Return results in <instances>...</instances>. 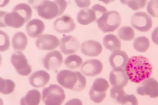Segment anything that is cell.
Here are the masks:
<instances>
[{
    "label": "cell",
    "instance_id": "1",
    "mask_svg": "<svg viewBox=\"0 0 158 105\" xmlns=\"http://www.w3.org/2000/svg\"><path fill=\"white\" fill-rule=\"evenodd\" d=\"M152 70L149 60L142 56H133L129 59L125 68L129 80L136 83L149 78Z\"/></svg>",
    "mask_w": 158,
    "mask_h": 105
},
{
    "label": "cell",
    "instance_id": "2",
    "mask_svg": "<svg viewBox=\"0 0 158 105\" xmlns=\"http://www.w3.org/2000/svg\"><path fill=\"white\" fill-rule=\"evenodd\" d=\"M58 83L64 87L71 91H81L85 88L86 78L77 71L68 70L61 71L57 75Z\"/></svg>",
    "mask_w": 158,
    "mask_h": 105
},
{
    "label": "cell",
    "instance_id": "3",
    "mask_svg": "<svg viewBox=\"0 0 158 105\" xmlns=\"http://www.w3.org/2000/svg\"><path fill=\"white\" fill-rule=\"evenodd\" d=\"M68 3L64 0L43 1L35 6L39 16L46 19H52L60 16L67 8Z\"/></svg>",
    "mask_w": 158,
    "mask_h": 105
},
{
    "label": "cell",
    "instance_id": "4",
    "mask_svg": "<svg viewBox=\"0 0 158 105\" xmlns=\"http://www.w3.org/2000/svg\"><path fill=\"white\" fill-rule=\"evenodd\" d=\"M122 18L116 11H108L96 21L98 27L104 33L114 32L120 25Z\"/></svg>",
    "mask_w": 158,
    "mask_h": 105
},
{
    "label": "cell",
    "instance_id": "5",
    "mask_svg": "<svg viewBox=\"0 0 158 105\" xmlns=\"http://www.w3.org/2000/svg\"><path fill=\"white\" fill-rule=\"evenodd\" d=\"M64 91L57 84H51L42 91V99L45 105H62L65 99Z\"/></svg>",
    "mask_w": 158,
    "mask_h": 105
},
{
    "label": "cell",
    "instance_id": "6",
    "mask_svg": "<svg viewBox=\"0 0 158 105\" xmlns=\"http://www.w3.org/2000/svg\"><path fill=\"white\" fill-rule=\"evenodd\" d=\"M108 82L103 78H98L93 82L89 95L90 99L95 103H100L105 99L106 92L109 88Z\"/></svg>",
    "mask_w": 158,
    "mask_h": 105
},
{
    "label": "cell",
    "instance_id": "7",
    "mask_svg": "<svg viewBox=\"0 0 158 105\" xmlns=\"http://www.w3.org/2000/svg\"><path fill=\"white\" fill-rule=\"evenodd\" d=\"M11 62L18 73L22 76H27L32 72L31 66L22 52L17 51L12 54Z\"/></svg>",
    "mask_w": 158,
    "mask_h": 105
},
{
    "label": "cell",
    "instance_id": "8",
    "mask_svg": "<svg viewBox=\"0 0 158 105\" xmlns=\"http://www.w3.org/2000/svg\"><path fill=\"white\" fill-rule=\"evenodd\" d=\"M131 25L135 29L140 32H146L151 29L152 20L151 17L147 13L137 12L131 17Z\"/></svg>",
    "mask_w": 158,
    "mask_h": 105
},
{
    "label": "cell",
    "instance_id": "9",
    "mask_svg": "<svg viewBox=\"0 0 158 105\" xmlns=\"http://www.w3.org/2000/svg\"><path fill=\"white\" fill-rule=\"evenodd\" d=\"M26 20L16 11H1V27H11L19 29L23 26Z\"/></svg>",
    "mask_w": 158,
    "mask_h": 105
},
{
    "label": "cell",
    "instance_id": "10",
    "mask_svg": "<svg viewBox=\"0 0 158 105\" xmlns=\"http://www.w3.org/2000/svg\"><path fill=\"white\" fill-rule=\"evenodd\" d=\"M136 91L140 95L156 98L158 97V82L154 78L146 79L142 81L141 85L137 88Z\"/></svg>",
    "mask_w": 158,
    "mask_h": 105
},
{
    "label": "cell",
    "instance_id": "11",
    "mask_svg": "<svg viewBox=\"0 0 158 105\" xmlns=\"http://www.w3.org/2000/svg\"><path fill=\"white\" fill-rule=\"evenodd\" d=\"M63 60V55L60 51H50L45 56L43 64L46 70L48 71L55 70L62 65Z\"/></svg>",
    "mask_w": 158,
    "mask_h": 105
},
{
    "label": "cell",
    "instance_id": "12",
    "mask_svg": "<svg viewBox=\"0 0 158 105\" xmlns=\"http://www.w3.org/2000/svg\"><path fill=\"white\" fill-rule=\"evenodd\" d=\"M60 43L57 37L50 34H43L35 42L37 47L42 50H53L58 47Z\"/></svg>",
    "mask_w": 158,
    "mask_h": 105
},
{
    "label": "cell",
    "instance_id": "13",
    "mask_svg": "<svg viewBox=\"0 0 158 105\" xmlns=\"http://www.w3.org/2000/svg\"><path fill=\"white\" fill-rule=\"evenodd\" d=\"M53 27L57 32L65 34L73 31L76 29V24L72 18L64 15L55 20Z\"/></svg>",
    "mask_w": 158,
    "mask_h": 105
},
{
    "label": "cell",
    "instance_id": "14",
    "mask_svg": "<svg viewBox=\"0 0 158 105\" xmlns=\"http://www.w3.org/2000/svg\"><path fill=\"white\" fill-rule=\"evenodd\" d=\"M103 66L100 61L92 59L84 62L81 67V71L87 76H94L99 75L102 71Z\"/></svg>",
    "mask_w": 158,
    "mask_h": 105
},
{
    "label": "cell",
    "instance_id": "15",
    "mask_svg": "<svg viewBox=\"0 0 158 105\" xmlns=\"http://www.w3.org/2000/svg\"><path fill=\"white\" fill-rule=\"evenodd\" d=\"M60 42L61 52L66 55L77 52L80 48V43L77 38L73 36H65L61 38Z\"/></svg>",
    "mask_w": 158,
    "mask_h": 105
},
{
    "label": "cell",
    "instance_id": "16",
    "mask_svg": "<svg viewBox=\"0 0 158 105\" xmlns=\"http://www.w3.org/2000/svg\"><path fill=\"white\" fill-rule=\"evenodd\" d=\"M109 81L113 87L123 88L129 82L125 70L122 68H114L109 74Z\"/></svg>",
    "mask_w": 158,
    "mask_h": 105
},
{
    "label": "cell",
    "instance_id": "17",
    "mask_svg": "<svg viewBox=\"0 0 158 105\" xmlns=\"http://www.w3.org/2000/svg\"><path fill=\"white\" fill-rule=\"evenodd\" d=\"M103 47L101 43L98 41L90 40L85 41L81 45V52L90 57H95L102 52Z\"/></svg>",
    "mask_w": 158,
    "mask_h": 105
},
{
    "label": "cell",
    "instance_id": "18",
    "mask_svg": "<svg viewBox=\"0 0 158 105\" xmlns=\"http://www.w3.org/2000/svg\"><path fill=\"white\" fill-rule=\"evenodd\" d=\"M129 57L126 52L118 50L111 53L109 58V62L113 69L126 67L129 60Z\"/></svg>",
    "mask_w": 158,
    "mask_h": 105
},
{
    "label": "cell",
    "instance_id": "19",
    "mask_svg": "<svg viewBox=\"0 0 158 105\" xmlns=\"http://www.w3.org/2000/svg\"><path fill=\"white\" fill-rule=\"evenodd\" d=\"M50 76L44 70L38 71L33 73L29 78L31 85L35 88H42L49 83Z\"/></svg>",
    "mask_w": 158,
    "mask_h": 105
},
{
    "label": "cell",
    "instance_id": "20",
    "mask_svg": "<svg viewBox=\"0 0 158 105\" xmlns=\"http://www.w3.org/2000/svg\"><path fill=\"white\" fill-rule=\"evenodd\" d=\"M45 28L44 22L39 19H35L28 22L26 30L28 35L30 37H39L44 32Z\"/></svg>",
    "mask_w": 158,
    "mask_h": 105
},
{
    "label": "cell",
    "instance_id": "21",
    "mask_svg": "<svg viewBox=\"0 0 158 105\" xmlns=\"http://www.w3.org/2000/svg\"><path fill=\"white\" fill-rule=\"evenodd\" d=\"M77 19L79 24L82 25H88L96 21V13L93 9H82L77 15Z\"/></svg>",
    "mask_w": 158,
    "mask_h": 105
},
{
    "label": "cell",
    "instance_id": "22",
    "mask_svg": "<svg viewBox=\"0 0 158 105\" xmlns=\"http://www.w3.org/2000/svg\"><path fill=\"white\" fill-rule=\"evenodd\" d=\"M41 94L37 89L29 91L20 101V105H39Z\"/></svg>",
    "mask_w": 158,
    "mask_h": 105
},
{
    "label": "cell",
    "instance_id": "23",
    "mask_svg": "<svg viewBox=\"0 0 158 105\" xmlns=\"http://www.w3.org/2000/svg\"><path fill=\"white\" fill-rule=\"evenodd\" d=\"M104 46L112 52L120 50L122 46L121 41L117 36L113 34L106 35L103 38Z\"/></svg>",
    "mask_w": 158,
    "mask_h": 105
},
{
    "label": "cell",
    "instance_id": "24",
    "mask_svg": "<svg viewBox=\"0 0 158 105\" xmlns=\"http://www.w3.org/2000/svg\"><path fill=\"white\" fill-rule=\"evenodd\" d=\"M12 45L14 50L23 52L28 44V39L25 33L22 32H17L12 38Z\"/></svg>",
    "mask_w": 158,
    "mask_h": 105
},
{
    "label": "cell",
    "instance_id": "25",
    "mask_svg": "<svg viewBox=\"0 0 158 105\" xmlns=\"http://www.w3.org/2000/svg\"><path fill=\"white\" fill-rule=\"evenodd\" d=\"M12 11L19 13L26 20V22L29 21L32 16V11L31 7L26 3H20L16 5Z\"/></svg>",
    "mask_w": 158,
    "mask_h": 105
},
{
    "label": "cell",
    "instance_id": "26",
    "mask_svg": "<svg viewBox=\"0 0 158 105\" xmlns=\"http://www.w3.org/2000/svg\"><path fill=\"white\" fill-rule=\"evenodd\" d=\"M150 43L148 38L145 36L139 37L134 40L133 47L137 52H146L150 47Z\"/></svg>",
    "mask_w": 158,
    "mask_h": 105
},
{
    "label": "cell",
    "instance_id": "27",
    "mask_svg": "<svg viewBox=\"0 0 158 105\" xmlns=\"http://www.w3.org/2000/svg\"><path fill=\"white\" fill-rule=\"evenodd\" d=\"M83 60L80 56L76 55L68 56L64 61L66 67L71 70H75L80 67Z\"/></svg>",
    "mask_w": 158,
    "mask_h": 105
},
{
    "label": "cell",
    "instance_id": "28",
    "mask_svg": "<svg viewBox=\"0 0 158 105\" xmlns=\"http://www.w3.org/2000/svg\"><path fill=\"white\" fill-rule=\"evenodd\" d=\"M1 87L0 91L4 95H9L13 92L16 87V84L14 82L10 79H4L0 78Z\"/></svg>",
    "mask_w": 158,
    "mask_h": 105
},
{
    "label": "cell",
    "instance_id": "29",
    "mask_svg": "<svg viewBox=\"0 0 158 105\" xmlns=\"http://www.w3.org/2000/svg\"><path fill=\"white\" fill-rule=\"evenodd\" d=\"M118 34L121 39L125 41H130L133 39L135 36L134 30L130 26H124L120 28Z\"/></svg>",
    "mask_w": 158,
    "mask_h": 105
},
{
    "label": "cell",
    "instance_id": "30",
    "mask_svg": "<svg viewBox=\"0 0 158 105\" xmlns=\"http://www.w3.org/2000/svg\"><path fill=\"white\" fill-rule=\"evenodd\" d=\"M126 94L123 88L113 87L110 90V96L118 103L121 104L124 97Z\"/></svg>",
    "mask_w": 158,
    "mask_h": 105
},
{
    "label": "cell",
    "instance_id": "31",
    "mask_svg": "<svg viewBox=\"0 0 158 105\" xmlns=\"http://www.w3.org/2000/svg\"><path fill=\"white\" fill-rule=\"evenodd\" d=\"M121 3L125 6H128L134 11H137L143 8L146 6L147 1L144 0L140 1H121Z\"/></svg>",
    "mask_w": 158,
    "mask_h": 105
},
{
    "label": "cell",
    "instance_id": "32",
    "mask_svg": "<svg viewBox=\"0 0 158 105\" xmlns=\"http://www.w3.org/2000/svg\"><path fill=\"white\" fill-rule=\"evenodd\" d=\"M147 9L150 16L158 18V0L149 1L148 4Z\"/></svg>",
    "mask_w": 158,
    "mask_h": 105
},
{
    "label": "cell",
    "instance_id": "33",
    "mask_svg": "<svg viewBox=\"0 0 158 105\" xmlns=\"http://www.w3.org/2000/svg\"><path fill=\"white\" fill-rule=\"evenodd\" d=\"M10 43L8 36L4 32L1 31V52H4L9 49Z\"/></svg>",
    "mask_w": 158,
    "mask_h": 105
},
{
    "label": "cell",
    "instance_id": "34",
    "mask_svg": "<svg viewBox=\"0 0 158 105\" xmlns=\"http://www.w3.org/2000/svg\"><path fill=\"white\" fill-rule=\"evenodd\" d=\"M122 105H138V100L134 95L126 94L121 102Z\"/></svg>",
    "mask_w": 158,
    "mask_h": 105
},
{
    "label": "cell",
    "instance_id": "35",
    "mask_svg": "<svg viewBox=\"0 0 158 105\" xmlns=\"http://www.w3.org/2000/svg\"><path fill=\"white\" fill-rule=\"evenodd\" d=\"M91 9L94 10L96 13V20L108 12L107 10L105 7L98 4L94 5L92 7Z\"/></svg>",
    "mask_w": 158,
    "mask_h": 105
},
{
    "label": "cell",
    "instance_id": "36",
    "mask_svg": "<svg viewBox=\"0 0 158 105\" xmlns=\"http://www.w3.org/2000/svg\"><path fill=\"white\" fill-rule=\"evenodd\" d=\"M78 6L81 8L88 7L90 5V1H75Z\"/></svg>",
    "mask_w": 158,
    "mask_h": 105
},
{
    "label": "cell",
    "instance_id": "37",
    "mask_svg": "<svg viewBox=\"0 0 158 105\" xmlns=\"http://www.w3.org/2000/svg\"><path fill=\"white\" fill-rule=\"evenodd\" d=\"M152 38L153 42L155 44L158 45V26L153 31L152 34Z\"/></svg>",
    "mask_w": 158,
    "mask_h": 105
},
{
    "label": "cell",
    "instance_id": "38",
    "mask_svg": "<svg viewBox=\"0 0 158 105\" xmlns=\"http://www.w3.org/2000/svg\"><path fill=\"white\" fill-rule=\"evenodd\" d=\"M65 105H83L82 102L78 99H73L70 100Z\"/></svg>",
    "mask_w": 158,
    "mask_h": 105
}]
</instances>
